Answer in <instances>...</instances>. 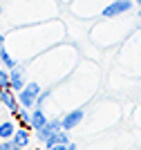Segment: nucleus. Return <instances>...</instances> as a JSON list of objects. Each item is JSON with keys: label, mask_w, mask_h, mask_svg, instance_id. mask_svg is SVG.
Masks as SVG:
<instances>
[{"label": "nucleus", "mask_w": 141, "mask_h": 150, "mask_svg": "<svg viewBox=\"0 0 141 150\" xmlns=\"http://www.w3.org/2000/svg\"><path fill=\"white\" fill-rule=\"evenodd\" d=\"M130 9H132V0H114V2H110V5L101 11V16H103V18H114V16L128 13Z\"/></svg>", "instance_id": "2"}, {"label": "nucleus", "mask_w": 141, "mask_h": 150, "mask_svg": "<svg viewBox=\"0 0 141 150\" xmlns=\"http://www.w3.org/2000/svg\"><path fill=\"white\" fill-rule=\"evenodd\" d=\"M0 18H2V7H0Z\"/></svg>", "instance_id": "18"}, {"label": "nucleus", "mask_w": 141, "mask_h": 150, "mask_svg": "<svg viewBox=\"0 0 141 150\" xmlns=\"http://www.w3.org/2000/svg\"><path fill=\"white\" fill-rule=\"evenodd\" d=\"M63 130V123H61V119H49L47 121V125H45L43 130H38L36 132V139L40 141V144H45L52 134H56V132H61Z\"/></svg>", "instance_id": "5"}, {"label": "nucleus", "mask_w": 141, "mask_h": 150, "mask_svg": "<svg viewBox=\"0 0 141 150\" xmlns=\"http://www.w3.org/2000/svg\"><path fill=\"white\" fill-rule=\"evenodd\" d=\"M13 119L20 123V128H31V110L20 108L18 112H16V117H13Z\"/></svg>", "instance_id": "11"}, {"label": "nucleus", "mask_w": 141, "mask_h": 150, "mask_svg": "<svg viewBox=\"0 0 141 150\" xmlns=\"http://www.w3.org/2000/svg\"><path fill=\"white\" fill-rule=\"evenodd\" d=\"M83 117H85V112L81 110V108H76V110H69L65 117L61 119V123H63V130L65 132H69V130H74V128H79V123L83 121Z\"/></svg>", "instance_id": "4"}, {"label": "nucleus", "mask_w": 141, "mask_h": 150, "mask_svg": "<svg viewBox=\"0 0 141 150\" xmlns=\"http://www.w3.org/2000/svg\"><path fill=\"white\" fill-rule=\"evenodd\" d=\"M0 150H11V141H0Z\"/></svg>", "instance_id": "14"}, {"label": "nucleus", "mask_w": 141, "mask_h": 150, "mask_svg": "<svg viewBox=\"0 0 141 150\" xmlns=\"http://www.w3.org/2000/svg\"><path fill=\"white\" fill-rule=\"evenodd\" d=\"M139 18H141V9H139Z\"/></svg>", "instance_id": "19"}, {"label": "nucleus", "mask_w": 141, "mask_h": 150, "mask_svg": "<svg viewBox=\"0 0 141 150\" xmlns=\"http://www.w3.org/2000/svg\"><path fill=\"white\" fill-rule=\"evenodd\" d=\"M2 90H11V88H9V72L0 65V92Z\"/></svg>", "instance_id": "12"}, {"label": "nucleus", "mask_w": 141, "mask_h": 150, "mask_svg": "<svg viewBox=\"0 0 141 150\" xmlns=\"http://www.w3.org/2000/svg\"><path fill=\"white\" fill-rule=\"evenodd\" d=\"M49 96H52V90H43V92H40V96H38V101H36V108L38 110H43V105H45V101L49 99Z\"/></svg>", "instance_id": "13"}, {"label": "nucleus", "mask_w": 141, "mask_h": 150, "mask_svg": "<svg viewBox=\"0 0 141 150\" xmlns=\"http://www.w3.org/2000/svg\"><path fill=\"white\" fill-rule=\"evenodd\" d=\"M69 144H72V141H69V134L65 130H61V132H56V134H52L43 146H45V150H52L54 146H69Z\"/></svg>", "instance_id": "8"}, {"label": "nucleus", "mask_w": 141, "mask_h": 150, "mask_svg": "<svg viewBox=\"0 0 141 150\" xmlns=\"http://www.w3.org/2000/svg\"><path fill=\"white\" fill-rule=\"evenodd\" d=\"M2 105L9 110L11 117H16V112L20 110V103H18V94L11 92V90H2Z\"/></svg>", "instance_id": "6"}, {"label": "nucleus", "mask_w": 141, "mask_h": 150, "mask_svg": "<svg viewBox=\"0 0 141 150\" xmlns=\"http://www.w3.org/2000/svg\"><path fill=\"white\" fill-rule=\"evenodd\" d=\"M25 85H27V81H25V67H13L11 72H9V88H11V92L20 94L25 90Z\"/></svg>", "instance_id": "3"}, {"label": "nucleus", "mask_w": 141, "mask_h": 150, "mask_svg": "<svg viewBox=\"0 0 141 150\" xmlns=\"http://www.w3.org/2000/svg\"><path fill=\"white\" fill-rule=\"evenodd\" d=\"M67 150H79V146H76V144H69V148Z\"/></svg>", "instance_id": "16"}, {"label": "nucleus", "mask_w": 141, "mask_h": 150, "mask_svg": "<svg viewBox=\"0 0 141 150\" xmlns=\"http://www.w3.org/2000/svg\"><path fill=\"white\" fill-rule=\"evenodd\" d=\"M0 121H2V119H0Z\"/></svg>", "instance_id": "20"}, {"label": "nucleus", "mask_w": 141, "mask_h": 150, "mask_svg": "<svg viewBox=\"0 0 141 150\" xmlns=\"http://www.w3.org/2000/svg\"><path fill=\"white\" fill-rule=\"evenodd\" d=\"M11 141L18 146V148L25 150L27 146L31 144V132H29V128H20V125H18V130H16V134H13Z\"/></svg>", "instance_id": "9"}, {"label": "nucleus", "mask_w": 141, "mask_h": 150, "mask_svg": "<svg viewBox=\"0 0 141 150\" xmlns=\"http://www.w3.org/2000/svg\"><path fill=\"white\" fill-rule=\"evenodd\" d=\"M18 130V125H16V119H2L0 121V141H11L13 134Z\"/></svg>", "instance_id": "7"}, {"label": "nucleus", "mask_w": 141, "mask_h": 150, "mask_svg": "<svg viewBox=\"0 0 141 150\" xmlns=\"http://www.w3.org/2000/svg\"><path fill=\"white\" fill-rule=\"evenodd\" d=\"M0 105H2V92H0Z\"/></svg>", "instance_id": "17"}, {"label": "nucleus", "mask_w": 141, "mask_h": 150, "mask_svg": "<svg viewBox=\"0 0 141 150\" xmlns=\"http://www.w3.org/2000/svg\"><path fill=\"white\" fill-rule=\"evenodd\" d=\"M67 148H69V146H54L52 150H67Z\"/></svg>", "instance_id": "15"}, {"label": "nucleus", "mask_w": 141, "mask_h": 150, "mask_svg": "<svg viewBox=\"0 0 141 150\" xmlns=\"http://www.w3.org/2000/svg\"><path fill=\"white\" fill-rule=\"evenodd\" d=\"M47 117H45V112L43 110H38V108H34L31 110V130L34 132H38V130H43L45 125H47Z\"/></svg>", "instance_id": "10"}, {"label": "nucleus", "mask_w": 141, "mask_h": 150, "mask_svg": "<svg viewBox=\"0 0 141 150\" xmlns=\"http://www.w3.org/2000/svg\"><path fill=\"white\" fill-rule=\"evenodd\" d=\"M40 92H43V88H40L38 83H27V85H25V90L18 94L20 108H25V110L36 108V101H38V96H40Z\"/></svg>", "instance_id": "1"}]
</instances>
